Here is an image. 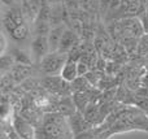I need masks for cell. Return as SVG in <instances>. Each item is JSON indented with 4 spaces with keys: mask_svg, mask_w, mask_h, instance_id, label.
<instances>
[{
    "mask_svg": "<svg viewBox=\"0 0 148 139\" xmlns=\"http://www.w3.org/2000/svg\"><path fill=\"white\" fill-rule=\"evenodd\" d=\"M9 35L12 36L14 40H18V42L25 40V39L29 36V26H27V23L25 22V23H22V25H18L17 27H16L14 30L9 34Z\"/></svg>",
    "mask_w": 148,
    "mask_h": 139,
    "instance_id": "4fadbf2b",
    "label": "cell"
},
{
    "mask_svg": "<svg viewBox=\"0 0 148 139\" xmlns=\"http://www.w3.org/2000/svg\"><path fill=\"white\" fill-rule=\"evenodd\" d=\"M42 86L47 92L52 94L53 96H68L72 91V86H69V82L64 79L61 75H48L43 78Z\"/></svg>",
    "mask_w": 148,
    "mask_h": 139,
    "instance_id": "7a4b0ae2",
    "label": "cell"
},
{
    "mask_svg": "<svg viewBox=\"0 0 148 139\" xmlns=\"http://www.w3.org/2000/svg\"><path fill=\"white\" fill-rule=\"evenodd\" d=\"M56 112L61 113L62 116H65L66 118H69L70 116H73V114L77 112V107H75V103H74L73 98H70L69 95L61 96V100H60V103L57 104Z\"/></svg>",
    "mask_w": 148,
    "mask_h": 139,
    "instance_id": "9c48e42d",
    "label": "cell"
},
{
    "mask_svg": "<svg viewBox=\"0 0 148 139\" xmlns=\"http://www.w3.org/2000/svg\"><path fill=\"white\" fill-rule=\"evenodd\" d=\"M14 64H16V61L12 55H5V53L1 55V74L8 73Z\"/></svg>",
    "mask_w": 148,
    "mask_h": 139,
    "instance_id": "9a60e30c",
    "label": "cell"
},
{
    "mask_svg": "<svg viewBox=\"0 0 148 139\" xmlns=\"http://www.w3.org/2000/svg\"><path fill=\"white\" fill-rule=\"evenodd\" d=\"M5 49H7V38H5L4 30H3V33H1V55L5 53Z\"/></svg>",
    "mask_w": 148,
    "mask_h": 139,
    "instance_id": "d6986e66",
    "label": "cell"
},
{
    "mask_svg": "<svg viewBox=\"0 0 148 139\" xmlns=\"http://www.w3.org/2000/svg\"><path fill=\"white\" fill-rule=\"evenodd\" d=\"M79 43L78 35L74 30H70V29H66L61 38V42H60L59 46V52H62V53H69L72 49H74Z\"/></svg>",
    "mask_w": 148,
    "mask_h": 139,
    "instance_id": "8992f818",
    "label": "cell"
},
{
    "mask_svg": "<svg viewBox=\"0 0 148 139\" xmlns=\"http://www.w3.org/2000/svg\"><path fill=\"white\" fill-rule=\"evenodd\" d=\"M77 69H78V75H86L90 72V65L83 60L77 61Z\"/></svg>",
    "mask_w": 148,
    "mask_h": 139,
    "instance_id": "e0dca14e",
    "label": "cell"
},
{
    "mask_svg": "<svg viewBox=\"0 0 148 139\" xmlns=\"http://www.w3.org/2000/svg\"><path fill=\"white\" fill-rule=\"evenodd\" d=\"M68 59H69L68 53H62V52H59V51L48 52L39 61V68L47 75H57L61 73Z\"/></svg>",
    "mask_w": 148,
    "mask_h": 139,
    "instance_id": "6da1fadb",
    "label": "cell"
},
{
    "mask_svg": "<svg viewBox=\"0 0 148 139\" xmlns=\"http://www.w3.org/2000/svg\"><path fill=\"white\" fill-rule=\"evenodd\" d=\"M12 56H13V59H14L16 62L33 65V57L29 55V52L23 51V49H13Z\"/></svg>",
    "mask_w": 148,
    "mask_h": 139,
    "instance_id": "7c38bea8",
    "label": "cell"
},
{
    "mask_svg": "<svg viewBox=\"0 0 148 139\" xmlns=\"http://www.w3.org/2000/svg\"><path fill=\"white\" fill-rule=\"evenodd\" d=\"M49 21L40 20V18H35V34L36 35H44L48 36L51 27H49Z\"/></svg>",
    "mask_w": 148,
    "mask_h": 139,
    "instance_id": "5bb4252c",
    "label": "cell"
},
{
    "mask_svg": "<svg viewBox=\"0 0 148 139\" xmlns=\"http://www.w3.org/2000/svg\"><path fill=\"white\" fill-rule=\"evenodd\" d=\"M1 3H3V5H4V7L10 8V7H14L16 0H1Z\"/></svg>",
    "mask_w": 148,
    "mask_h": 139,
    "instance_id": "ffe728a7",
    "label": "cell"
},
{
    "mask_svg": "<svg viewBox=\"0 0 148 139\" xmlns=\"http://www.w3.org/2000/svg\"><path fill=\"white\" fill-rule=\"evenodd\" d=\"M92 88V85L88 82L84 75H79L72 82V91L73 92H87Z\"/></svg>",
    "mask_w": 148,
    "mask_h": 139,
    "instance_id": "8fae6325",
    "label": "cell"
},
{
    "mask_svg": "<svg viewBox=\"0 0 148 139\" xmlns=\"http://www.w3.org/2000/svg\"><path fill=\"white\" fill-rule=\"evenodd\" d=\"M30 51L33 55L34 60L40 61L44 56L49 52V43H48V36L44 35H36L33 39L30 46Z\"/></svg>",
    "mask_w": 148,
    "mask_h": 139,
    "instance_id": "277c9868",
    "label": "cell"
},
{
    "mask_svg": "<svg viewBox=\"0 0 148 139\" xmlns=\"http://www.w3.org/2000/svg\"><path fill=\"white\" fill-rule=\"evenodd\" d=\"M69 118H70V127H72V131L74 133V135L79 134L82 131H86V130H90V127L92 125L86 118L83 112H79V111H77Z\"/></svg>",
    "mask_w": 148,
    "mask_h": 139,
    "instance_id": "52a82bcc",
    "label": "cell"
},
{
    "mask_svg": "<svg viewBox=\"0 0 148 139\" xmlns=\"http://www.w3.org/2000/svg\"><path fill=\"white\" fill-rule=\"evenodd\" d=\"M62 78H64L66 82L72 83L78 75V69H77V61L75 60H72V59H68V61L65 62L64 68H62L61 73H60Z\"/></svg>",
    "mask_w": 148,
    "mask_h": 139,
    "instance_id": "30bf717a",
    "label": "cell"
},
{
    "mask_svg": "<svg viewBox=\"0 0 148 139\" xmlns=\"http://www.w3.org/2000/svg\"><path fill=\"white\" fill-rule=\"evenodd\" d=\"M99 1H100L101 7H109V3L112 1V0H99Z\"/></svg>",
    "mask_w": 148,
    "mask_h": 139,
    "instance_id": "44dd1931",
    "label": "cell"
},
{
    "mask_svg": "<svg viewBox=\"0 0 148 139\" xmlns=\"http://www.w3.org/2000/svg\"><path fill=\"white\" fill-rule=\"evenodd\" d=\"M65 30H66V27H65L62 23L61 25L53 26V27L51 29V31H49V34H48L49 52H55L59 49L60 42H61V38H62V35H64Z\"/></svg>",
    "mask_w": 148,
    "mask_h": 139,
    "instance_id": "ba28073f",
    "label": "cell"
},
{
    "mask_svg": "<svg viewBox=\"0 0 148 139\" xmlns=\"http://www.w3.org/2000/svg\"><path fill=\"white\" fill-rule=\"evenodd\" d=\"M120 25V34L122 38H140L146 31H144L143 23L139 17H126L118 21Z\"/></svg>",
    "mask_w": 148,
    "mask_h": 139,
    "instance_id": "3957f363",
    "label": "cell"
},
{
    "mask_svg": "<svg viewBox=\"0 0 148 139\" xmlns=\"http://www.w3.org/2000/svg\"><path fill=\"white\" fill-rule=\"evenodd\" d=\"M138 53L144 56L148 55V33H144L139 38V46H138Z\"/></svg>",
    "mask_w": 148,
    "mask_h": 139,
    "instance_id": "2e32d148",
    "label": "cell"
},
{
    "mask_svg": "<svg viewBox=\"0 0 148 139\" xmlns=\"http://www.w3.org/2000/svg\"><path fill=\"white\" fill-rule=\"evenodd\" d=\"M95 134L90 130H86V131H82L79 134H75L74 135V139H95Z\"/></svg>",
    "mask_w": 148,
    "mask_h": 139,
    "instance_id": "ac0fdd59",
    "label": "cell"
},
{
    "mask_svg": "<svg viewBox=\"0 0 148 139\" xmlns=\"http://www.w3.org/2000/svg\"><path fill=\"white\" fill-rule=\"evenodd\" d=\"M8 73H9V75L12 77V79L16 83H22L23 81H26L27 78L31 77V74H33V65L16 62Z\"/></svg>",
    "mask_w": 148,
    "mask_h": 139,
    "instance_id": "5b68a950",
    "label": "cell"
}]
</instances>
